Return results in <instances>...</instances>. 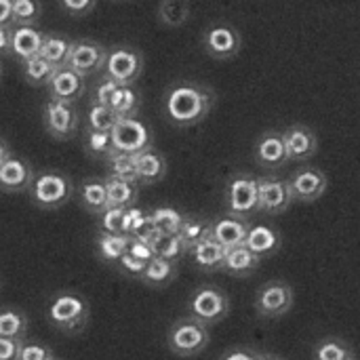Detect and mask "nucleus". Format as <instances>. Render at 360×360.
Returning <instances> with one entry per match:
<instances>
[{
  "label": "nucleus",
  "instance_id": "nucleus-30",
  "mask_svg": "<svg viewBox=\"0 0 360 360\" xmlns=\"http://www.w3.org/2000/svg\"><path fill=\"white\" fill-rule=\"evenodd\" d=\"M70 49H72V40H68L65 36H59V34H44V40H42V46H40V57H44L49 63H53L55 68H61L65 65L68 61V55H70Z\"/></svg>",
  "mask_w": 360,
  "mask_h": 360
},
{
  "label": "nucleus",
  "instance_id": "nucleus-31",
  "mask_svg": "<svg viewBox=\"0 0 360 360\" xmlns=\"http://www.w3.org/2000/svg\"><path fill=\"white\" fill-rule=\"evenodd\" d=\"M190 0H160L158 21L167 27H181L190 19Z\"/></svg>",
  "mask_w": 360,
  "mask_h": 360
},
{
  "label": "nucleus",
  "instance_id": "nucleus-41",
  "mask_svg": "<svg viewBox=\"0 0 360 360\" xmlns=\"http://www.w3.org/2000/svg\"><path fill=\"white\" fill-rule=\"evenodd\" d=\"M40 15V0H13V25H36Z\"/></svg>",
  "mask_w": 360,
  "mask_h": 360
},
{
  "label": "nucleus",
  "instance_id": "nucleus-3",
  "mask_svg": "<svg viewBox=\"0 0 360 360\" xmlns=\"http://www.w3.org/2000/svg\"><path fill=\"white\" fill-rule=\"evenodd\" d=\"M209 327L194 316L179 319L171 325L167 335V346L175 356L190 359L200 354L209 346Z\"/></svg>",
  "mask_w": 360,
  "mask_h": 360
},
{
  "label": "nucleus",
  "instance_id": "nucleus-54",
  "mask_svg": "<svg viewBox=\"0 0 360 360\" xmlns=\"http://www.w3.org/2000/svg\"><path fill=\"white\" fill-rule=\"evenodd\" d=\"M259 360H283V359H278V356H270V354H262V359Z\"/></svg>",
  "mask_w": 360,
  "mask_h": 360
},
{
  "label": "nucleus",
  "instance_id": "nucleus-22",
  "mask_svg": "<svg viewBox=\"0 0 360 360\" xmlns=\"http://www.w3.org/2000/svg\"><path fill=\"white\" fill-rule=\"evenodd\" d=\"M259 264H262V257L255 251H251L247 245H240V247L226 251L221 270L228 272L230 276H251L259 268Z\"/></svg>",
  "mask_w": 360,
  "mask_h": 360
},
{
  "label": "nucleus",
  "instance_id": "nucleus-32",
  "mask_svg": "<svg viewBox=\"0 0 360 360\" xmlns=\"http://www.w3.org/2000/svg\"><path fill=\"white\" fill-rule=\"evenodd\" d=\"M211 232H213V221L198 219V217H186L181 230H179V236H181L186 249L190 251L196 245H200L202 240L211 238Z\"/></svg>",
  "mask_w": 360,
  "mask_h": 360
},
{
  "label": "nucleus",
  "instance_id": "nucleus-48",
  "mask_svg": "<svg viewBox=\"0 0 360 360\" xmlns=\"http://www.w3.org/2000/svg\"><path fill=\"white\" fill-rule=\"evenodd\" d=\"M127 253L133 255V257H137V259H141V262H150L152 257H156L152 245H148L146 240H141V238H137V236H131V243H129Z\"/></svg>",
  "mask_w": 360,
  "mask_h": 360
},
{
  "label": "nucleus",
  "instance_id": "nucleus-52",
  "mask_svg": "<svg viewBox=\"0 0 360 360\" xmlns=\"http://www.w3.org/2000/svg\"><path fill=\"white\" fill-rule=\"evenodd\" d=\"M11 53V25H0V57Z\"/></svg>",
  "mask_w": 360,
  "mask_h": 360
},
{
  "label": "nucleus",
  "instance_id": "nucleus-50",
  "mask_svg": "<svg viewBox=\"0 0 360 360\" xmlns=\"http://www.w3.org/2000/svg\"><path fill=\"white\" fill-rule=\"evenodd\" d=\"M0 25H13V0H0Z\"/></svg>",
  "mask_w": 360,
  "mask_h": 360
},
{
  "label": "nucleus",
  "instance_id": "nucleus-14",
  "mask_svg": "<svg viewBox=\"0 0 360 360\" xmlns=\"http://www.w3.org/2000/svg\"><path fill=\"white\" fill-rule=\"evenodd\" d=\"M259 207L257 211L266 215H283L293 205L291 188L287 179L276 177H259Z\"/></svg>",
  "mask_w": 360,
  "mask_h": 360
},
{
  "label": "nucleus",
  "instance_id": "nucleus-46",
  "mask_svg": "<svg viewBox=\"0 0 360 360\" xmlns=\"http://www.w3.org/2000/svg\"><path fill=\"white\" fill-rule=\"evenodd\" d=\"M116 89H118V82L112 80V78H108V76H103V78L97 82V86H95V97H93V101H95V103H101V105H110V101H112Z\"/></svg>",
  "mask_w": 360,
  "mask_h": 360
},
{
  "label": "nucleus",
  "instance_id": "nucleus-25",
  "mask_svg": "<svg viewBox=\"0 0 360 360\" xmlns=\"http://www.w3.org/2000/svg\"><path fill=\"white\" fill-rule=\"evenodd\" d=\"M103 181H105L110 207H118V209L135 207L137 196H139V184L127 181V179H118V177H112V175L108 179H103Z\"/></svg>",
  "mask_w": 360,
  "mask_h": 360
},
{
  "label": "nucleus",
  "instance_id": "nucleus-9",
  "mask_svg": "<svg viewBox=\"0 0 360 360\" xmlns=\"http://www.w3.org/2000/svg\"><path fill=\"white\" fill-rule=\"evenodd\" d=\"M112 141L116 152L139 154L152 148V131L135 116H122L112 129Z\"/></svg>",
  "mask_w": 360,
  "mask_h": 360
},
{
  "label": "nucleus",
  "instance_id": "nucleus-2",
  "mask_svg": "<svg viewBox=\"0 0 360 360\" xmlns=\"http://www.w3.org/2000/svg\"><path fill=\"white\" fill-rule=\"evenodd\" d=\"M46 319L55 329L68 335H76L89 323V304L78 293H57L46 306Z\"/></svg>",
  "mask_w": 360,
  "mask_h": 360
},
{
  "label": "nucleus",
  "instance_id": "nucleus-56",
  "mask_svg": "<svg viewBox=\"0 0 360 360\" xmlns=\"http://www.w3.org/2000/svg\"><path fill=\"white\" fill-rule=\"evenodd\" d=\"M53 360H57V359H53Z\"/></svg>",
  "mask_w": 360,
  "mask_h": 360
},
{
  "label": "nucleus",
  "instance_id": "nucleus-12",
  "mask_svg": "<svg viewBox=\"0 0 360 360\" xmlns=\"http://www.w3.org/2000/svg\"><path fill=\"white\" fill-rule=\"evenodd\" d=\"M105 57H108V49L103 44L91 38H80V40H72V49L65 65L78 72L80 76H91L103 72Z\"/></svg>",
  "mask_w": 360,
  "mask_h": 360
},
{
  "label": "nucleus",
  "instance_id": "nucleus-21",
  "mask_svg": "<svg viewBox=\"0 0 360 360\" xmlns=\"http://www.w3.org/2000/svg\"><path fill=\"white\" fill-rule=\"evenodd\" d=\"M249 224L247 219H238V217H221V219H215L213 221V232L211 236L226 249H234V247H240L245 245L247 240V234H249Z\"/></svg>",
  "mask_w": 360,
  "mask_h": 360
},
{
  "label": "nucleus",
  "instance_id": "nucleus-23",
  "mask_svg": "<svg viewBox=\"0 0 360 360\" xmlns=\"http://www.w3.org/2000/svg\"><path fill=\"white\" fill-rule=\"evenodd\" d=\"M226 247H221L213 236L202 240L200 245H196L194 249H190L188 253L192 255V262L196 264V268L205 270V272H217L224 266L226 259Z\"/></svg>",
  "mask_w": 360,
  "mask_h": 360
},
{
  "label": "nucleus",
  "instance_id": "nucleus-33",
  "mask_svg": "<svg viewBox=\"0 0 360 360\" xmlns=\"http://www.w3.org/2000/svg\"><path fill=\"white\" fill-rule=\"evenodd\" d=\"M27 333V316L17 308L0 310V338L23 340Z\"/></svg>",
  "mask_w": 360,
  "mask_h": 360
},
{
  "label": "nucleus",
  "instance_id": "nucleus-15",
  "mask_svg": "<svg viewBox=\"0 0 360 360\" xmlns=\"http://www.w3.org/2000/svg\"><path fill=\"white\" fill-rule=\"evenodd\" d=\"M46 93H49V99L76 103L84 93V76H80L68 65H61L55 70V74L46 82Z\"/></svg>",
  "mask_w": 360,
  "mask_h": 360
},
{
  "label": "nucleus",
  "instance_id": "nucleus-57",
  "mask_svg": "<svg viewBox=\"0 0 360 360\" xmlns=\"http://www.w3.org/2000/svg\"><path fill=\"white\" fill-rule=\"evenodd\" d=\"M354 360H356V359H354Z\"/></svg>",
  "mask_w": 360,
  "mask_h": 360
},
{
  "label": "nucleus",
  "instance_id": "nucleus-35",
  "mask_svg": "<svg viewBox=\"0 0 360 360\" xmlns=\"http://www.w3.org/2000/svg\"><path fill=\"white\" fill-rule=\"evenodd\" d=\"M55 70L57 68L53 63H49L40 55L23 61V76H25V82L32 84V86H46V82L51 80V76L55 74Z\"/></svg>",
  "mask_w": 360,
  "mask_h": 360
},
{
  "label": "nucleus",
  "instance_id": "nucleus-37",
  "mask_svg": "<svg viewBox=\"0 0 360 360\" xmlns=\"http://www.w3.org/2000/svg\"><path fill=\"white\" fill-rule=\"evenodd\" d=\"M314 360H354L352 348L340 338H327L316 344Z\"/></svg>",
  "mask_w": 360,
  "mask_h": 360
},
{
  "label": "nucleus",
  "instance_id": "nucleus-38",
  "mask_svg": "<svg viewBox=\"0 0 360 360\" xmlns=\"http://www.w3.org/2000/svg\"><path fill=\"white\" fill-rule=\"evenodd\" d=\"M118 114L110 108V105H101V103H95L89 108L86 112V129H93V131H112L114 124L118 122Z\"/></svg>",
  "mask_w": 360,
  "mask_h": 360
},
{
  "label": "nucleus",
  "instance_id": "nucleus-20",
  "mask_svg": "<svg viewBox=\"0 0 360 360\" xmlns=\"http://www.w3.org/2000/svg\"><path fill=\"white\" fill-rule=\"evenodd\" d=\"M135 167H137V179L143 186H152V184L162 181L167 175V169H169L167 158L154 148H148V150L135 154Z\"/></svg>",
  "mask_w": 360,
  "mask_h": 360
},
{
  "label": "nucleus",
  "instance_id": "nucleus-11",
  "mask_svg": "<svg viewBox=\"0 0 360 360\" xmlns=\"http://www.w3.org/2000/svg\"><path fill=\"white\" fill-rule=\"evenodd\" d=\"M42 120H44V131L53 139H59V141L70 139L78 131V124H80V116L74 103H65L57 99H49L44 103Z\"/></svg>",
  "mask_w": 360,
  "mask_h": 360
},
{
  "label": "nucleus",
  "instance_id": "nucleus-17",
  "mask_svg": "<svg viewBox=\"0 0 360 360\" xmlns=\"http://www.w3.org/2000/svg\"><path fill=\"white\" fill-rule=\"evenodd\" d=\"M283 139H285V148H287L289 160H308L319 150L316 133L310 127L302 124V122H295L289 129H285L283 131Z\"/></svg>",
  "mask_w": 360,
  "mask_h": 360
},
{
  "label": "nucleus",
  "instance_id": "nucleus-1",
  "mask_svg": "<svg viewBox=\"0 0 360 360\" xmlns=\"http://www.w3.org/2000/svg\"><path fill=\"white\" fill-rule=\"evenodd\" d=\"M215 105V93L196 82H177L165 95V112L175 127L202 122Z\"/></svg>",
  "mask_w": 360,
  "mask_h": 360
},
{
  "label": "nucleus",
  "instance_id": "nucleus-8",
  "mask_svg": "<svg viewBox=\"0 0 360 360\" xmlns=\"http://www.w3.org/2000/svg\"><path fill=\"white\" fill-rule=\"evenodd\" d=\"M293 287L287 281H268L257 291L255 310L264 319H278L293 308Z\"/></svg>",
  "mask_w": 360,
  "mask_h": 360
},
{
  "label": "nucleus",
  "instance_id": "nucleus-16",
  "mask_svg": "<svg viewBox=\"0 0 360 360\" xmlns=\"http://www.w3.org/2000/svg\"><path fill=\"white\" fill-rule=\"evenodd\" d=\"M34 177H36V173H34L32 165L21 156L11 154L0 165V190L6 194H19V192L30 190Z\"/></svg>",
  "mask_w": 360,
  "mask_h": 360
},
{
  "label": "nucleus",
  "instance_id": "nucleus-45",
  "mask_svg": "<svg viewBox=\"0 0 360 360\" xmlns=\"http://www.w3.org/2000/svg\"><path fill=\"white\" fill-rule=\"evenodd\" d=\"M116 266H118V270H120L122 274L133 276V278H141V274H143V270H146L148 262H141V259H137V257H133V255L124 253V255L116 262Z\"/></svg>",
  "mask_w": 360,
  "mask_h": 360
},
{
  "label": "nucleus",
  "instance_id": "nucleus-36",
  "mask_svg": "<svg viewBox=\"0 0 360 360\" xmlns=\"http://www.w3.org/2000/svg\"><path fill=\"white\" fill-rule=\"evenodd\" d=\"M150 219H152L154 228H158L162 234H179V230L186 221V215L173 207H158V209L150 211Z\"/></svg>",
  "mask_w": 360,
  "mask_h": 360
},
{
  "label": "nucleus",
  "instance_id": "nucleus-28",
  "mask_svg": "<svg viewBox=\"0 0 360 360\" xmlns=\"http://www.w3.org/2000/svg\"><path fill=\"white\" fill-rule=\"evenodd\" d=\"M80 202L82 207L93 213V215H99L103 213L110 202H108V190H105V181H99V179H89L80 186Z\"/></svg>",
  "mask_w": 360,
  "mask_h": 360
},
{
  "label": "nucleus",
  "instance_id": "nucleus-44",
  "mask_svg": "<svg viewBox=\"0 0 360 360\" xmlns=\"http://www.w3.org/2000/svg\"><path fill=\"white\" fill-rule=\"evenodd\" d=\"M53 350L40 342H21L17 360H53Z\"/></svg>",
  "mask_w": 360,
  "mask_h": 360
},
{
  "label": "nucleus",
  "instance_id": "nucleus-13",
  "mask_svg": "<svg viewBox=\"0 0 360 360\" xmlns=\"http://www.w3.org/2000/svg\"><path fill=\"white\" fill-rule=\"evenodd\" d=\"M287 181H289L293 200H300V202H314L329 188L327 173H323L316 167H304V169L295 171Z\"/></svg>",
  "mask_w": 360,
  "mask_h": 360
},
{
  "label": "nucleus",
  "instance_id": "nucleus-47",
  "mask_svg": "<svg viewBox=\"0 0 360 360\" xmlns=\"http://www.w3.org/2000/svg\"><path fill=\"white\" fill-rule=\"evenodd\" d=\"M59 4L72 17H84L95 8L97 0H59Z\"/></svg>",
  "mask_w": 360,
  "mask_h": 360
},
{
  "label": "nucleus",
  "instance_id": "nucleus-6",
  "mask_svg": "<svg viewBox=\"0 0 360 360\" xmlns=\"http://www.w3.org/2000/svg\"><path fill=\"white\" fill-rule=\"evenodd\" d=\"M188 310L190 316H194L196 321L209 325H215L219 321H224L230 312V300L224 291H219L217 287H198L188 302Z\"/></svg>",
  "mask_w": 360,
  "mask_h": 360
},
{
  "label": "nucleus",
  "instance_id": "nucleus-27",
  "mask_svg": "<svg viewBox=\"0 0 360 360\" xmlns=\"http://www.w3.org/2000/svg\"><path fill=\"white\" fill-rule=\"evenodd\" d=\"M129 243H131V234H124V232H118V234L99 232L97 234V255L108 264H116L127 253Z\"/></svg>",
  "mask_w": 360,
  "mask_h": 360
},
{
  "label": "nucleus",
  "instance_id": "nucleus-34",
  "mask_svg": "<svg viewBox=\"0 0 360 360\" xmlns=\"http://www.w3.org/2000/svg\"><path fill=\"white\" fill-rule=\"evenodd\" d=\"M139 93L133 89V84H118L112 101H110V108L122 118V116H135L137 110H139Z\"/></svg>",
  "mask_w": 360,
  "mask_h": 360
},
{
  "label": "nucleus",
  "instance_id": "nucleus-29",
  "mask_svg": "<svg viewBox=\"0 0 360 360\" xmlns=\"http://www.w3.org/2000/svg\"><path fill=\"white\" fill-rule=\"evenodd\" d=\"M82 148L91 158H110L116 148L112 141V131H93L84 129L82 135Z\"/></svg>",
  "mask_w": 360,
  "mask_h": 360
},
{
  "label": "nucleus",
  "instance_id": "nucleus-7",
  "mask_svg": "<svg viewBox=\"0 0 360 360\" xmlns=\"http://www.w3.org/2000/svg\"><path fill=\"white\" fill-rule=\"evenodd\" d=\"M259 207V184L251 175L234 177L226 188V211L232 217L249 219Z\"/></svg>",
  "mask_w": 360,
  "mask_h": 360
},
{
  "label": "nucleus",
  "instance_id": "nucleus-43",
  "mask_svg": "<svg viewBox=\"0 0 360 360\" xmlns=\"http://www.w3.org/2000/svg\"><path fill=\"white\" fill-rule=\"evenodd\" d=\"M99 219V232H112V234H118L122 232V221H124V209H118V207H108L103 213L97 215Z\"/></svg>",
  "mask_w": 360,
  "mask_h": 360
},
{
  "label": "nucleus",
  "instance_id": "nucleus-49",
  "mask_svg": "<svg viewBox=\"0 0 360 360\" xmlns=\"http://www.w3.org/2000/svg\"><path fill=\"white\" fill-rule=\"evenodd\" d=\"M23 340H13V338H0V360H17L19 348Z\"/></svg>",
  "mask_w": 360,
  "mask_h": 360
},
{
  "label": "nucleus",
  "instance_id": "nucleus-24",
  "mask_svg": "<svg viewBox=\"0 0 360 360\" xmlns=\"http://www.w3.org/2000/svg\"><path fill=\"white\" fill-rule=\"evenodd\" d=\"M177 276V262H169L165 257H152L141 274V283L152 287V289H162L167 285H171Z\"/></svg>",
  "mask_w": 360,
  "mask_h": 360
},
{
  "label": "nucleus",
  "instance_id": "nucleus-18",
  "mask_svg": "<svg viewBox=\"0 0 360 360\" xmlns=\"http://www.w3.org/2000/svg\"><path fill=\"white\" fill-rule=\"evenodd\" d=\"M255 160L264 169H281L289 160L283 133H278V131L262 133L255 143Z\"/></svg>",
  "mask_w": 360,
  "mask_h": 360
},
{
  "label": "nucleus",
  "instance_id": "nucleus-42",
  "mask_svg": "<svg viewBox=\"0 0 360 360\" xmlns=\"http://www.w3.org/2000/svg\"><path fill=\"white\" fill-rule=\"evenodd\" d=\"M152 224L150 219V213L137 209V207H129L124 209V221H122V232L124 234H131V236H137L143 228H148Z\"/></svg>",
  "mask_w": 360,
  "mask_h": 360
},
{
  "label": "nucleus",
  "instance_id": "nucleus-26",
  "mask_svg": "<svg viewBox=\"0 0 360 360\" xmlns=\"http://www.w3.org/2000/svg\"><path fill=\"white\" fill-rule=\"evenodd\" d=\"M245 245L255 251L259 257H268L281 249V234L268 226H251Z\"/></svg>",
  "mask_w": 360,
  "mask_h": 360
},
{
  "label": "nucleus",
  "instance_id": "nucleus-53",
  "mask_svg": "<svg viewBox=\"0 0 360 360\" xmlns=\"http://www.w3.org/2000/svg\"><path fill=\"white\" fill-rule=\"evenodd\" d=\"M8 156H11V148H8V143L0 137V165H2Z\"/></svg>",
  "mask_w": 360,
  "mask_h": 360
},
{
  "label": "nucleus",
  "instance_id": "nucleus-39",
  "mask_svg": "<svg viewBox=\"0 0 360 360\" xmlns=\"http://www.w3.org/2000/svg\"><path fill=\"white\" fill-rule=\"evenodd\" d=\"M108 165H110V175H112V177H118V179H127V181L139 184V179H137V167H135V154L114 152V154L108 158Z\"/></svg>",
  "mask_w": 360,
  "mask_h": 360
},
{
  "label": "nucleus",
  "instance_id": "nucleus-4",
  "mask_svg": "<svg viewBox=\"0 0 360 360\" xmlns=\"http://www.w3.org/2000/svg\"><path fill=\"white\" fill-rule=\"evenodd\" d=\"M72 196V181L68 175L59 171H42L36 173L32 186H30V198L38 209H59L63 207Z\"/></svg>",
  "mask_w": 360,
  "mask_h": 360
},
{
  "label": "nucleus",
  "instance_id": "nucleus-5",
  "mask_svg": "<svg viewBox=\"0 0 360 360\" xmlns=\"http://www.w3.org/2000/svg\"><path fill=\"white\" fill-rule=\"evenodd\" d=\"M143 72V55L127 44L112 46L105 57L103 76L116 80L118 84H135Z\"/></svg>",
  "mask_w": 360,
  "mask_h": 360
},
{
  "label": "nucleus",
  "instance_id": "nucleus-55",
  "mask_svg": "<svg viewBox=\"0 0 360 360\" xmlns=\"http://www.w3.org/2000/svg\"><path fill=\"white\" fill-rule=\"evenodd\" d=\"M0 78H2V63H0Z\"/></svg>",
  "mask_w": 360,
  "mask_h": 360
},
{
  "label": "nucleus",
  "instance_id": "nucleus-19",
  "mask_svg": "<svg viewBox=\"0 0 360 360\" xmlns=\"http://www.w3.org/2000/svg\"><path fill=\"white\" fill-rule=\"evenodd\" d=\"M42 40L44 32L36 25H11V55H15L21 63L40 53Z\"/></svg>",
  "mask_w": 360,
  "mask_h": 360
},
{
  "label": "nucleus",
  "instance_id": "nucleus-10",
  "mask_svg": "<svg viewBox=\"0 0 360 360\" xmlns=\"http://www.w3.org/2000/svg\"><path fill=\"white\" fill-rule=\"evenodd\" d=\"M202 46L205 51L219 61L232 59L240 53L243 49V38L238 34V30L226 21H217L213 25H209L202 34Z\"/></svg>",
  "mask_w": 360,
  "mask_h": 360
},
{
  "label": "nucleus",
  "instance_id": "nucleus-51",
  "mask_svg": "<svg viewBox=\"0 0 360 360\" xmlns=\"http://www.w3.org/2000/svg\"><path fill=\"white\" fill-rule=\"evenodd\" d=\"M262 359V354H257V352H251V350H230L224 360H259Z\"/></svg>",
  "mask_w": 360,
  "mask_h": 360
},
{
  "label": "nucleus",
  "instance_id": "nucleus-40",
  "mask_svg": "<svg viewBox=\"0 0 360 360\" xmlns=\"http://www.w3.org/2000/svg\"><path fill=\"white\" fill-rule=\"evenodd\" d=\"M152 249H154V253L158 257H165L169 262H179L188 253V249H186L179 234H162Z\"/></svg>",
  "mask_w": 360,
  "mask_h": 360
}]
</instances>
